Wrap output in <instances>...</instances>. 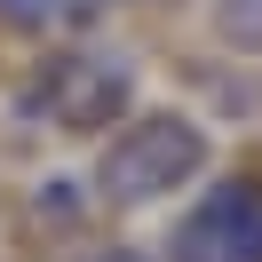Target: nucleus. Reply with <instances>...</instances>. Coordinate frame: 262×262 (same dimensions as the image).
<instances>
[{
    "mask_svg": "<svg viewBox=\"0 0 262 262\" xmlns=\"http://www.w3.org/2000/svg\"><path fill=\"white\" fill-rule=\"evenodd\" d=\"M214 32L230 48H262V0H214Z\"/></svg>",
    "mask_w": 262,
    "mask_h": 262,
    "instance_id": "nucleus-4",
    "label": "nucleus"
},
{
    "mask_svg": "<svg viewBox=\"0 0 262 262\" xmlns=\"http://www.w3.org/2000/svg\"><path fill=\"white\" fill-rule=\"evenodd\" d=\"M127 103H135V64L112 48H64L24 80V112L64 127V135L112 127V119H127Z\"/></svg>",
    "mask_w": 262,
    "mask_h": 262,
    "instance_id": "nucleus-2",
    "label": "nucleus"
},
{
    "mask_svg": "<svg viewBox=\"0 0 262 262\" xmlns=\"http://www.w3.org/2000/svg\"><path fill=\"white\" fill-rule=\"evenodd\" d=\"M0 16H16V24H56V16H72V0H0Z\"/></svg>",
    "mask_w": 262,
    "mask_h": 262,
    "instance_id": "nucleus-5",
    "label": "nucleus"
},
{
    "mask_svg": "<svg viewBox=\"0 0 262 262\" xmlns=\"http://www.w3.org/2000/svg\"><path fill=\"white\" fill-rule=\"evenodd\" d=\"M199 167H207V127H191L183 112H143L135 127L112 135L96 183H103V199H112V207H143V199L183 191Z\"/></svg>",
    "mask_w": 262,
    "mask_h": 262,
    "instance_id": "nucleus-1",
    "label": "nucleus"
},
{
    "mask_svg": "<svg viewBox=\"0 0 262 262\" xmlns=\"http://www.w3.org/2000/svg\"><path fill=\"white\" fill-rule=\"evenodd\" d=\"M88 262H143L135 246H103V254H88Z\"/></svg>",
    "mask_w": 262,
    "mask_h": 262,
    "instance_id": "nucleus-6",
    "label": "nucleus"
},
{
    "mask_svg": "<svg viewBox=\"0 0 262 262\" xmlns=\"http://www.w3.org/2000/svg\"><path fill=\"white\" fill-rule=\"evenodd\" d=\"M175 262H262V183H207V199L175 223Z\"/></svg>",
    "mask_w": 262,
    "mask_h": 262,
    "instance_id": "nucleus-3",
    "label": "nucleus"
}]
</instances>
